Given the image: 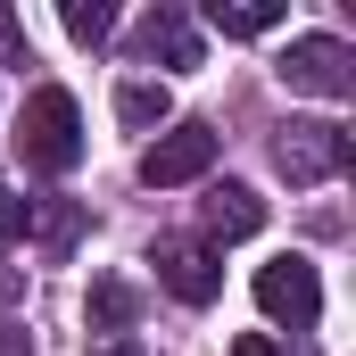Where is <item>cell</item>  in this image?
<instances>
[{
  "instance_id": "1",
  "label": "cell",
  "mask_w": 356,
  "mask_h": 356,
  "mask_svg": "<svg viewBox=\"0 0 356 356\" xmlns=\"http://www.w3.org/2000/svg\"><path fill=\"white\" fill-rule=\"evenodd\" d=\"M17 158L33 175H75L83 166V108H75V91H58V83L25 91V108H17Z\"/></svg>"
},
{
  "instance_id": "2",
  "label": "cell",
  "mask_w": 356,
  "mask_h": 356,
  "mask_svg": "<svg viewBox=\"0 0 356 356\" xmlns=\"http://www.w3.org/2000/svg\"><path fill=\"white\" fill-rule=\"evenodd\" d=\"M356 158L348 124H332V116H290L282 124V141H273V166L298 182V191H315V182H340Z\"/></svg>"
},
{
  "instance_id": "3",
  "label": "cell",
  "mask_w": 356,
  "mask_h": 356,
  "mask_svg": "<svg viewBox=\"0 0 356 356\" xmlns=\"http://www.w3.org/2000/svg\"><path fill=\"white\" fill-rule=\"evenodd\" d=\"M282 83L315 91V99H348L356 91V50L340 33H298V42L282 50Z\"/></svg>"
},
{
  "instance_id": "4",
  "label": "cell",
  "mask_w": 356,
  "mask_h": 356,
  "mask_svg": "<svg viewBox=\"0 0 356 356\" xmlns=\"http://www.w3.org/2000/svg\"><path fill=\"white\" fill-rule=\"evenodd\" d=\"M216 166V124H199V116H182V124H166L149 149H141V182L149 191H175V182H199Z\"/></svg>"
},
{
  "instance_id": "5",
  "label": "cell",
  "mask_w": 356,
  "mask_h": 356,
  "mask_svg": "<svg viewBox=\"0 0 356 356\" xmlns=\"http://www.w3.org/2000/svg\"><path fill=\"white\" fill-rule=\"evenodd\" d=\"M257 307H266L273 323H290V332H315V315H323V282L307 257H273L257 266Z\"/></svg>"
},
{
  "instance_id": "6",
  "label": "cell",
  "mask_w": 356,
  "mask_h": 356,
  "mask_svg": "<svg viewBox=\"0 0 356 356\" xmlns=\"http://www.w3.org/2000/svg\"><path fill=\"white\" fill-rule=\"evenodd\" d=\"M149 266H158V282L175 290L182 307H207V298L224 290V266H216V249H207V241H158V257H149Z\"/></svg>"
},
{
  "instance_id": "7",
  "label": "cell",
  "mask_w": 356,
  "mask_h": 356,
  "mask_svg": "<svg viewBox=\"0 0 356 356\" xmlns=\"http://www.w3.org/2000/svg\"><path fill=\"white\" fill-rule=\"evenodd\" d=\"M133 50H141V58H158V67H175V75H191V67H199V25H191V8L158 0V8L133 25Z\"/></svg>"
},
{
  "instance_id": "8",
  "label": "cell",
  "mask_w": 356,
  "mask_h": 356,
  "mask_svg": "<svg viewBox=\"0 0 356 356\" xmlns=\"http://www.w3.org/2000/svg\"><path fill=\"white\" fill-rule=\"evenodd\" d=\"M199 224H207V241H249V232L266 224V199H257L249 182H216V191L199 199Z\"/></svg>"
},
{
  "instance_id": "9",
  "label": "cell",
  "mask_w": 356,
  "mask_h": 356,
  "mask_svg": "<svg viewBox=\"0 0 356 356\" xmlns=\"http://www.w3.org/2000/svg\"><path fill=\"white\" fill-rule=\"evenodd\" d=\"M207 25L232 33V42H257V33L282 25V0H207Z\"/></svg>"
},
{
  "instance_id": "10",
  "label": "cell",
  "mask_w": 356,
  "mask_h": 356,
  "mask_svg": "<svg viewBox=\"0 0 356 356\" xmlns=\"http://www.w3.org/2000/svg\"><path fill=\"white\" fill-rule=\"evenodd\" d=\"M75 232H83V207H67V199H33L25 241H42V249H75Z\"/></svg>"
},
{
  "instance_id": "11",
  "label": "cell",
  "mask_w": 356,
  "mask_h": 356,
  "mask_svg": "<svg viewBox=\"0 0 356 356\" xmlns=\"http://www.w3.org/2000/svg\"><path fill=\"white\" fill-rule=\"evenodd\" d=\"M58 25H67L83 50H99V42L116 33V8H108V0H67V8H58Z\"/></svg>"
},
{
  "instance_id": "12",
  "label": "cell",
  "mask_w": 356,
  "mask_h": 356,
  "mask_svg": "<svg viewBox=\"0 0 356 356\" xmlns=\"http://www.w3.org/2000/svg\"><path fill=\"white\" fill-rule=\"evenodd\" d=\"M116 116H124L133 133L166 124V83H124V91H116Z\"/></svg>"
},
{
  "instance_id": "13",
  "label": "cell",
  "mask_w": 356,
  "mask_h": 356,
  "mask_svg": "<svg viewBox=\"0 0 356 356\" xmlns=\"http://www.w3.org/2000/svg\"><path fill=\"white\" fill-rule=\"evenodd\" d=\"M133 307H141V298H133L124 282H99V290H91V323H99V332H124Z\"/></svg>"
},
{
  "instance_id": "14",
  "label": "cell",
  "mask_w": 356,
  "mask_h": 356,
  "mask_svg": "<svg viewBox=\"0 0 356 356\" xmlns=\"http://www.w3.org/2000/svg\"><path fill=\"white\" fill-rule=\"evenodd\" d=\"M25 224H33V199H8L0 191V241H25Z\"/></svg>"
},
{
  "instance_id": "15",
  "label": "cell",
  "mask_w": 356,
  "mask_h": 356,
  "mask_svg": "<svg viewBox=\"0 0 356 356\" xmlns=\"http://www.w3.org/2000/svg\"><path fill=\"white\" fill-rule=\"evenodd\" d=\"M0 50H8V58H17V67H33V50H25V25H17V17H8V8H0Z\"/></svg>"
},
{
  "instance_id": "16",
  "label": "cell",
  "mask_w": 356,
  "mask_h": 356,
  "mask_svg": "<svg viewBox=\"0 0 356 356\" xmlns=\"http://www.w3.org/2000/svg\"><path fill=\"white\" fill-rule=\"evenodd\" d=\"M232 356H282V348H273L266 332H241V340H232Z\"/></svg>"
},
{
  "instance_id": "17",
  "label": "cell",
  "mask_w": 356,
  "mask_h": 356,
  "mask_svg": "<svg viewBox=\"0 0 356 356\" xmlns=\"http://www.w3.org/2000/svg\"><path fill=\"white\" fill-rule=\"evenodd\" d=\"M0 356H33V348H25V332H8V323H0Z\"/></svg>"
},
{
  "instance_id": "18",
  "label": "cell",
  "mask_w": 356,
  "mask_h": 356,
  "mask_svg": "<svg viewBox=\"0 0 356 356\" xmlns=\"http://www.w3.org/2000/svg\"><path fill=\"white\" fill-rule=\"evenodd\" d=\"M91 356H149L141 340H108V348H91Z\"/></svg>"
}]
</instances>
